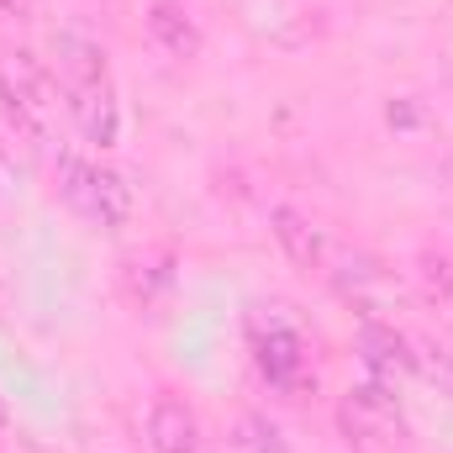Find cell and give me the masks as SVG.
Wrapping results in <instances>:
<instances>
[{
    "label": "cell",
    "instance_id": "obj_9",
    "mask_svg": "<svg viewBox=\"0 0 453 453\" xmlns=\"http://www.w3.org/2000/svg\"><path fill=\"white\" fill-rule=\"evenodd\" d=\"M148 37H153L169 58H196V53H201L196 21H190L180 5H169V0H153V5H148Z\"/></svg>",
    "mask_w": 453,
    "mask_h": 453
},
{
    "label": "cell",
    "instance_id": "obj_8",
    "mask_svg": "<svg viewBox=\"0 0 453 453\" xmlns=\"http://www.w3.org/2000/svg\"><path fill=\"white\" fill-rule=\"evenodd\" d=\"M327 274H333V285H338L342 296H348L353 306H364V311H380V296L395 290V280H390L374 258H364V253L338 258V269H327Z\"/></svg>",
    "mask_w": 453,
    "mask_h": 453
},
{
    "label": "cell",
    "instance_id": "obj_10",
    "mask_svg": "<svg viewBox=\"0 0 453 453\" xmlns=\"http://www.w3.org/2000/svg\"><path fill=\"white\" fill-rule=\"evenodd\" d=\"M364 364L374 369V374H401V369H411V338H401L395 327H385V322H364Z\"/></svg>",
    "mask_w": 453,
    "mask_h": 453
},
{
    "label": "cell",
    "instance_id": "obj_1",
    "mask_svg": "<svg viewBox=\"0 0 453 453\" xmlns=\"http://www.w3.org/2000/svg\"><path fill=\"white\" fill-rule=\"evenodd\" d=\"M58 74H64V101L85 142L111 148L121 132V106H116V80L106 64V48L90 37H58Z\"/></svg>",
    "mask_w": 453,
    "mask_h": 453
},
{
    "label": "cell",
    "instance_id": "obj_3",
    "mask_svg": "<svg viewBox=\"0 0 453 453\" xmlns=\"http://www.w3.org/2000/svg\"><path fill=\"white\" fill-rule=\"evenodd\" d=\"M58 196L74 217H85L90 226H127L132 217V185L106 169L101 158H80V153H64L58 158Z\"/></svg>",
    "mask_w": 453,
    "mask_h": 453
},
{
    "label": "cell",
    "instance_id": "obj_6",
    "mask_svg": "<svg viewBox=\"0 0 453 453\" xmlns=\"http://www.w3.org/2000/svg\"><path fill=\"white\" fill-rule=\"evenodd\" d=\"M269 232H274V242L285 248V258L296 264V269H327V258H333V242H327V232L311 222V217H301V211H290V206H274L269 211Z\"/></svg>",
    "mask_w": 453,
    "mask_h": 453
},
{
    "label": "cell",
    "instance_id": "obj_15",
    "mask_svg": "<svg viewBox=\"0 0 453 453\" xmlns=\"http://www.w3.org/2000/svg\"><path fill=\"white\" fill-rule=\"evenodd\" d=\"M0 5H11V11H16V5H27V0H0Z\"/></svg>",
    "mask_w": 453,
    "mask_h": 453
},
{
    "label": "cell",
    "instance_id": "obj_5",
    "mask_svg": "<svg viewBox=\"0 0 453 453\" xmlns=\"http://www.w3.org/2000/svg\"><path fill=\"white\" fill-rule=\"evenodd\" d=\"M253 364L274 390L306 385V342L290 322H253Z\"/></svg>",
    "mask_w": 453,
    "mask_h": 453
},
{
    "label": "cell",
    "instance_id": "obj_11",
    "mask_svg": "<svg viewBox=\"0 0 453 453\" xmlns=\"http://www.w3.org/2000/svg\"><path fill=\"white\" fill-rule=\"evenodd\" d=\"M411 374H422L427 385H438L443 395H453V342L411 338Z\"/></svg>",
    "mask_w": 453,
    "mask_h": 453
},
{
    "label": "cell",
    "instance_id": "obj_12",
    "mask_svg": "<svg viewBox=\"0 0 453 453\" xmlns=\"http://www.w3.org/2000/svg\"><path fill=\"white\" fill-rule=\"evenodd\" d=\"M232 443H237L242 453H285V443H280V427H274V422H264V417H242Z\"/></svg>",
    "mask_w": 453,
    "mask_h": 453
},
{
    "label": "cell",
    "instance_id": "obj_4",
    "mask_svg": "<svg viewBox=\"0 0 453 453\" xmlns=\"http://www.w3.org/2000/svg\"><path fill=\"white\" fill-rule=\"evenodd\" d=\"M0 106L27 142H48L58 90H53V74L42 69V58H32V53H5L0 58Z\"/></svg>",
    "mask_w": 453,
    "mask_h": 453
},
{
    "label": "cell",
    "instance_id": "obj_7",
    "mask_svg": "<svg viewBox=\"0 0 453 453\" xmlns=\"http://www.w3.org/2000/svg\"><path fill=\"white\" fill-rule=\"evenodd\" d=\"M148 443L153 453H201V422L180 395H158L148 411Z\"/></svg>",
    "mask_w": 453,
    "mask_h": 453
},
{
    "label": "cell",
    "instance_id": "obj_13",
    "mask_svg": "<svg viewBox=\"0 0 453 453\" xmlns=\"http://www.w3.org/2000/svg\"><path fill=\"white\" fill-rule=\"evenodd\" d=\"M422 274H427V290H433V301L443 306V301H453V264L449 258H422Z\"/></svg>",
    "mask_w": 453,
    "mask_h": 453
},
{
    "label": "cell",
    "instance_id": "obj_14",
    "mask_svg": "<svg viewBox=\"0 0 453 453\" xmlns=\"http://www.w3.org/2000/svg\"><path fill=\"white\" fill-rule=\"evenodd\" d=\"M5 422H11V417H5V395H0V433H5Z\"/></svg>",
    "mask_w": 453,
    "mask_h": 453
},
{
    "label": "cell",
    "instance_id": "obj_2",
    "mask_svg": "<svg viewBox=\"0 0 453 453\" xmlns=\"http://www.w3.org/2000/svg\"><path fill=\"white\" fill-rule=\"evenodd\" d=\"M338 438L348 453H406V411L401 401L374 380V385H353L338 401Z\"/></svg>",
    "mask_w": 453,
    "mask_h": 453
}]
</instances>
